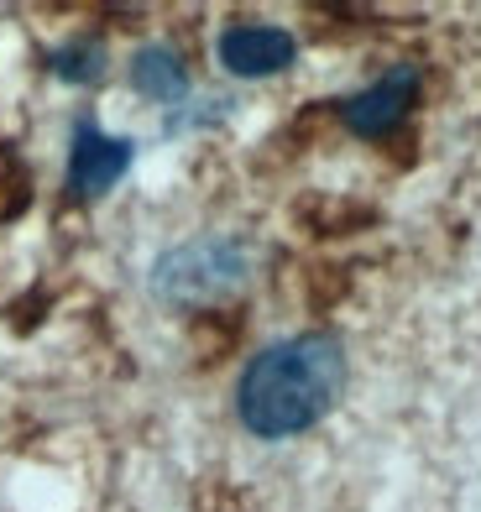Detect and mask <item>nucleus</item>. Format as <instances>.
<instances>
[{
	"mask_svg": "<svg viewBox=\"0 0 481 512\" xmlns=\"http://www.w3.org/2000/svg\"><path fill=\"white\" fill-rule=\"evenodd\" d=\"M48 68H53L63 84H100L105 79V48H100V37L63 42V48H53Z\"/></svg>",
	"mask_w": 481,
	"mask_h": 512,
	"instance_id": "obj_7",
	"label": "nucleus"
},
{
	"mask_svg": "<svg viewBox=\"0 0 481 512\" xmlns=\"http://www.w3.org/2000/svg\"><path fill=\"white\" fill-rule=\"evenodd\" d=\"M131 84H136V95H147L157 105H178L189 95V68H183V58L173 48L152 42V48H142L131 58Z\"/></svg>",
	"mask_w": 481,
	"mask_h": 512,
	"instance_id": "obj_6",
	"label": "nucleus"
},
{
	"mask_svg": "<svg viewBox=\"0 0 481 512\" xmlns=\"http://www.w3.org/2000/svg\"><path fill=\"white\" fill-rule=\"evenodd\" d=\"M346 387V351L335 335H293L267 345L236 382V413L257 439H293L314 429Z\"/></svg>",
	"mask_w": 481,
	"mask_h": 512,
	"instance_id": "obj_1",
	"label": "nucleus"
},
{
	"mask_svg": "<svg viewBox=\"0 0 481 512\" xmlns=\"http://www.w3.org/2000/svg\"><path fill=\"white\" fill-rule=\"evenodd\" d=\"M414 105H419V68L398 63V68H387L382 79L366 84L361 95H351L346 105H340V121H346L356 136H366V142H377V136H393L408 121Z\"/></svg>",
	"mask_w": 481,
	"mask_h": 512,
	"instance_id": "obj_3",
	"label": "nucleus"
},
{
	"mask_svg": "<svg viewBox=\"0 0 481 512\" xmlns=\"http://www.w3.org/2000/svg\"><path fill=\"white\" fill-rule=\"evenodd\" d=\"M251 283V246L241 236H199L157 256L152 293L173 309H210Z\"/></svg>",
	"mask_w": 481,
	"mask_h": 512,
	"instance_id": "obj_2",
	"label": "nucleus"
},
{
	"mask_svg": "<svg viewBox=\"0 0 481 512\" xmlns=\"http://www.w3.org/2000/svg\"><path fill=\"white\" fill-rule=\"evenodd\" d=\"M215 58H220L225 74H236V79H267V74H283V68L299 58V42H293L288 27H267V21H236V27L220 32Z\"/></svg>",
	"mask_w": 481,
	"mask_h": 512,
	"instance_id": "obj_4",
	"label": "nucleus"
},
{
	"mask_svg": "<svg viewBox=\"0 0 481 512\" xmlns=\"http://www.w3.org/2000/svg\"><path fill=\"white\" fill-rule=\"evenodd\" d=\"M131 142L126 136H110L95 121L74 126V147H68V194L74 199H100L105 189H116L131 168Z\"/></svg>",
	"mask_w": 481,
	"mask_h": 512,
	"instance_id": "obj_5",
	"label": "nucleus"
}]
</instances>
